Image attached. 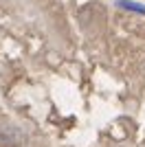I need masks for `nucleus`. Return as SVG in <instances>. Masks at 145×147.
Instances as JSON below:
<instances>
[{"label": "nucleus", "instance_id": "nucleus-1", "mask_svg": "<svg viewBox=\"0 0 145 147\" xmlns=\"http://www.w3.org/2000/svg\"><path fill=\"white\" fill-rule=\"evenodd\" d=\"M117 7H119V9H127V11H134V13L145 16V5L132 2V0H117Z\"/></svg>", "mask_w": 145, "mask_h": 147}]
</instances>
